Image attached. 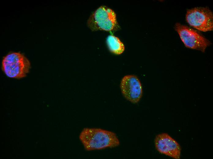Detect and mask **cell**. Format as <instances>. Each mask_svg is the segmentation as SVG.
<instances>
[{
    "label": "cell",
    "mask_w": 213,
    "mask_h": 159,
    "mask_svg": "<svg viewBox=\"0 0 213 159\" xmlns=\"http://www.w3.org/2000/svg\"><path fill=\"white\" fill-rule=\"evenodd\" d=\"M79 139L88 151L114 148L120 144L115 133L100 128H84L80 133Z\"/></svg>",
    "instance_id": "cell-1"
},
{
    "label": "cell",
    "mask_w": 213,
    "mask_h": 159,
    "mask_svg": "<svg viewBox=\"0 0 213 159\" xmlns=\"http://www.w3.org/2000/svg\"><path fill=\"white\" fill-rule=\"evenodd\" d=\"M30 68L29 60L20 52H11L3 58L2 69L9 78L17 79L24 78L27 76Z\"/></svg>",
    "instance_id": "cell-2"
},
{
    "label": "cell",
    "mask_w": 213,
    "mask_h": 159,
    "mask_svg": "<svg viewBox=\"0 0 213 159\" xmlns=\"http://www.w3.org/2000/svg\"><path fill=\"white\" fill-rule=\"evenodd\" d=\"M88 27L92 31H115L120 28L115 12L105 6H101L94 11L87 20Z\"/></svg>",
    "instance_id": "cell-3"
},
{
    "label": "cell",
    "mask_w": 213,
    "mask_h": 159,
    "mask_svg": "<svg viewBox=\"0 0 213 159\" xmlns=\"http://www.w3.org/2000/svg\"><path fill=\"white\" fill-rule=\"evenodd\" d=\"M186 20L191 26L199 31L213 30V14L208 7H196L187 10Z\"/></svg>",
    "instance_id": "cell-4"
},
{
    "label": "cell",
    "mask_w": 213,
    "mask_h": 159,
    "mask_svg": "<svg viewBox=\"0 0 213 159\" xmlns=\"http://www.w3.org/2000/svg\"><path fill=\"white\" fill-rule=\"evenodd\" d=\"M174 28L187 48L204 53L206 48L211 44L207 39L189 27L177 23Z\"/></svg>",
    "instance_id": "cell-5"
},
{
    "label": "cell",
    "mask_w": 213,
    "mask_h": 159,
    "mask_svg": "<svg viewBox=\"0 0 213 159\" xmlns=\"http://www.w3.org/2000/svg\"><path fill=\"white\" fill-rule=\"evenodd\" d=\"M120 87L125 98L133 103L139 102L142 95V88L140 82L136 76L128 75L121 80Z\"/></svg>",
    "instance_id": "cell-6"
},
{
    "label": "cell",
    "mask_w": 213,
    "mask_h": 159,
    "mask_svg": "<svg viewBox=\"0 0 213 159\" xmlns=\"http://www.w3.org/2000/svg\"><path fill=\"white\" fill-rule=\"evenodd\" d=\"M155 144L156 149L160 153L174 159L180 158L181 149L180 145L167 133L157 135Z\"/></svg>",
    "instance_id": "cell-7"
},
{
    "label": "cell",
    "mask_w": 213,
    "mask_h": 159,
    "mask_svg": "<svg viewBox=\"0 0 213 159\" xmlns=\"http://www.w3.org/2000/svg\"><path fill=\"white\" fill-rule=\"evenodd\" d=\"M106 42L109 50L114 54H120L125 50L124 44L118 38L114 35H109L106 38Z\"/></svg>",
    "instance_id": "cell-8"
}]
</instances>
